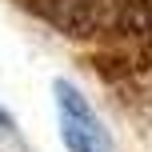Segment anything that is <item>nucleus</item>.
<instances>
[{
  "label": "nucleus",
  "mask_w": 152,
  "mask_h": 152,
  "mask_svg": "<svg viewBox=\"0 0 152 152\" xmlns=\"http://www.w3.org/2000/svg\"><path fill=\"white\" fill-rule=\"evenodd\" d=\"M56 108H60V140L68 152H112V136L96 120V112L88 108V100L80 96V88L68 80H56Z\"/></svg>",
  "instance_id": "nucleus-1"
},
{
  "label": "nucleus",
  "mask_w": 152,
  "mask_h": 152,
  "mask_svg": "<svg viewBox=\"0 0 152 152\" xmlns=\"http://www.w3.org/2000/svg\"><path fill=\"white\" fill-rule=\"evenodd\" d=\"M0 128H8V132H12V116H8L4 108H0Z\"/></svg>",
  "instance_id": "nucleus-2"
}]
</instances>
